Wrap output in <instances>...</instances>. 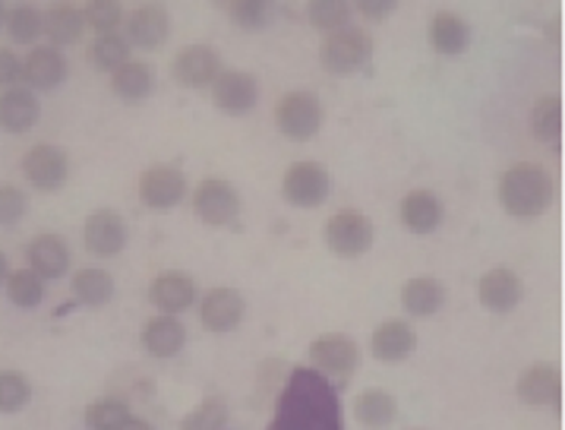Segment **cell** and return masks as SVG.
<instances>
[{
  "mask_svg": "<svg viewBox=\"0 0 565 430\" xmlns=\"http://www.w3.org/2000/svg\"><path fill=\"white\" fill-rule=\"evenodd\" d=\"M266 430H345L335 383L316 368L291 370Z\"/></svg>",
  "mask_w": 565,
  "mask_h": 430,
  "instance_id": "cell-1",
  "label": "cell"
},
{
  "mask_svg": "<svg viewBox=\"0 0 565 430\" xmlns=\"http://www.w3.org/2000/svg\"><path fill=\"white\" fill-rule=\"evenodd\" d=\"M500 203L512 218L534 222L553 203V181L540 165H531V162L512 165L500 178Z\"/></svg>",
  "mask_w": 565,
  "mask_h": 430,
  "instance_id": "cell-2",
  "label": "cell"
},
{
  "mask_svg": "<svg viewBox=\"0 0 565 430\" xmlns=\"http://www.w3.org/2000/svg\"><path fill=\"white\" fill-rule=\"evenodd\" d=\"M275 127L281 130V136L294 140V143H306L323 130V101L320 95L310 89H294L288 93L278 108H275Z\"/></svg>",
  "mask_w": 565,
  "mask_h": 430,
  "instance_id": "cell-3",
  "label": "cell"
},
{
  "mask_svg": "<svg viewBox=\"0 0 565 430\" xmlns=\"http://www.w3.org/2000/svg\"><path fill=\"white\" fill-rule=\"evenodd\" d=\"M370 55H373V38L363 29L345 26V29L328 32L323 51H320V61L332 76H351L370 61Z\"/></svg>",
  "mask_w": 565,
  "mask_h": 430,
  "instance_id": "cell-4",
  "label": "cell"
},
{
  "mask_svg": "<svg viewBox=\"0 0 565 430\" xmlns=\"http://www.w3.org/2000/svg\"><path fill=\"white\" fill-rule=\"evenodd\" d=\"M376 241V228L360 210H338L328 218L326 244L335 256L358 260Z\"/></svg>",
  "mask_w": 565,
  "mask_h": 430,
  "instance_id": "cell-5",
  "label": "cell"
},
{
  "mask_svg": "<svg viewBox=\"0 0 565 430\" xmlns=\"http://www.w3.org/2000/svg\"><path fill=\"white\" fill-rule=\"evenodd\" d=\"M332 190V178L320 162H298L285 171L281 181V193L291 206L298 210H316L328 200Z\"/></svg>",
  "mask_w": 565,
  "mask_h": 430,
  "instance_id": "cell-6",
  "label": "cell"
},
{
  "mask_svg": "<svg viewBox=\"0 0 565 430\" xmlns=\"http://www.w3.org/2000/svg\"><path fill=\"white\" fill-rule=\"evenodd\" d=\"M310 361L320 373H326L328 380H348L358 370V342L345 333H323L310 345Z\"/></svg>",
  "mask_w": 565,
  "mask_h": 430,
  "instance_id": "cell-7",
  "label": "cell"
},
{
  "mask_svg": "<svg viewBox=\"0 0 565 430\" xmlns=\"http://www.w3.org/2000/svg\"><path fill=\"white\" fill-rule=\"evenodd\" d=\"M193 210L196 215L212 225V228H225V225H235L240 215V193L231 181H221V178H206L203 184L196 187V196H193Z\"/></svg>",
  "mask_w": 565,
  "mask_h": 430,
  "instance_id": "cell-8",
  "label": "cell"
},
{
  "mask_svg": "<svg viewBox=\"0 0 565 430\" xmlns=\"http://www.w3.org/2000/svg\"><path fill=\"white\" fill-rule=\"evenodd\" d=\"M23 175H26V181L35 190L58 193L60 187L67 184V178H70V155L63 153L60 146L38 143V146H32L29 153L23 155Z\"/></svg>",
  "mask_w": 565,
  "mask_h": 430,
  "instance_id": "cell-9",
  "label": "cell"
},
{
  "mask_svg": "<svg viewBox=\"0 0 565 430\" xmlns=\"http://www.w3.org/2000/svg\"><path fill=\"white\" fill-rule=\"evenodd\" d=\"M212 101L221 115L240 118L256 108L260 101V83L253 73L243 70H221L212 83Z\"/></svg>",
  "mask_w": 565,
  "mask_h": 430,
  "instance_id": "cell-10",
  "label": "cell"
},
{
  "mask_svg": "<svg viewBox=\"0 0 565 430\" xmlns=\"http://www.w3.org/2000/svg\"><path fill=\"white\" fill-rule=\"evenodd\" d=\"M477 298H480V304L490 310V313L506 316V313H512V310L521 304L525 282H521V276L515 270L496 266V270L483 273L480 285H477Z\"/></svg>",
  "mask_w": 565,
  "mask_h": 430,
  "instance_id": "cell-11",
  "label": "cell"
},
{
  "mask_svg": "<svg viewBox=\"0 0 565 430\" xmlns=\"http://www.w3.org/2000/svg\"><path fill=\"white\" fill-rule=\"evenodd\" d=\"M243 313H247V301L238 288H212L200 301V323L215 336L235 333L243 323Z\"/></svg>",
  "mask_w": 565,
  "mask_h": 430,
  "instance_id": "cell-12",
  "label": "cell"
},
{
  "mask_svg": "<svg viewBox=\"0 0 565 430\" xmlns=\"http://www.w3.org/2000/svg\"><path fill=\"white\" fill-rule=\"evenodd\" d=\"M187 196V178L175 165H152L140 175V200L149 210H171Z\"/></svg>",
  "mask_w": 565,
  "mask_h": 430,
  "instance_id": "cell-13",
  "label": "cell"
},
{
  "mask_svg": "<svg viewBox=\"0 0 565 430\" xmlns=\"http://www.w3.org/2000/svg\"><path fill=\"white\" fill-rule=\"evenodd\" d=\"M83 238H86L89 253L101 256V260H111L127 247V222L120 218L118 210H95L86 218Z\"/></svg>",
  "mask_w": 565,
  "mask_h": 430,
  "instance_id": "cell-14",
  "label": "cell"
},
{
  "mask_svg": "<svg viewBox=\"0 0 565 430\" xmlns=\"http://www.w3.org/2000/svg\"><path fill=\"white\" fill-rule=\"evenodd\" d=\"M221 73V55L208 45H187L175 58V80L187 89H206Z\"/></svg>",
  "mask_w": 565,
  "mask_h": 430,
  "instance_id": "cell-15",
  "label": "cell"
},
{
  "mask_svg": "<svg viewBox=\"0 0 565 430\" xmlns=\"http://www.w3.org/2000/svg\"><path fill=\"white\" fill-rule=\"evenodd\" d=\"M518 399L534 408H556L563 402V373L556 365H531L518 377Z\"/></svg>",
  "mask_w": 565,
  "mask_h": 430,
  "instance_id": "cell-16",
  "label": "cell"
},
{
  "mask_svg": "<svg viewBox=\"0 0 565 430\" xmlns=\"http://www.w3.org/2000/svg\"><path fill=\"white\" fill-rule=\"evenodd\" d=\"M196 278L187 276V273H161V276L152 278L149 285V304L168 316H178L183 310H190L196 304Z\"/></svg>",
  "mask_w": 565,
  "mask_h": 430,
  "instance_id": "cell-17",
  "label": "cell"
},
{
  "mask_svg": "<svg viewBox=\"0 0 565 430\" xmlns=\"http://www.w3.org/2000/svg\"><path fill=\"white\" fill-rule=\"evenodd\" d=\"M398 218L411 235H433L446 218V206L433 190H411L398 203Z\"/></svg>",
  "mask_w": 565,
  "mask_h": 430,
  "instance_id": "cell-18",
  "label": "cell"
},
{
  "mask_svg": "<svg viewBox=\"0 0 565 430\" xmlns=\"http://www.w3.org/2000/svg\"><path fill=\"white\" fill-rule=\"evenodd\" d=\"M417 348V333L408 320H388L373 330L370 336V355L383 365H398L411 358Z\"/></svg>",
  "mask_w": 565,
  "mask_h": 430,
  "instance_id": "cell-19",
  "label": "cell"
},
{
  "mask_svg": "<svg viewBox=\"0 0 565 430\" xmlns=\"http://www.w3.org/2000/svg\"><path fill=\"white\" fill-rule=\"evenodd\" d=\"M446 285L433 276H414L401 285V310L417 320H430L446 308Z\"/></svg>",
  "mask_w": 565,
  "mask_h": 430,
  "instance_id": "cell-20",
  "label": "cell"
},
{
  "mask_svg": "<svg viewBox=\"0 0 565 430\" xmlns=\"http://www.w3.org/2000/svg\"><path fill=\"white\" fill-rule=\"evenodd\" d=\"M143 348L149 351L152 358H158V361H168V358H175L183 351V345H187V326L180 323L178 316H168V313H161V316H152L149 323L143 326Z\"/></svg>",
  "mask_w": 565,
  "mask_h": 430,
  "instance_id": "cell-21",
  "label": "cell"
},
{
  "mask_svg": "<svg viewBox=\"0 0 565 430\" xmlns=\"http://www.w3.org/2000/svg\"><path fill=\"white\" fill-rule=\"evenodd\" d=\"M168 32H171L168 10L161 3H146V7H140L130 16V23H127V35L130 38L127 41H133L140 48H161L165 38H168Z\"/></svg>",
  "mask_w": 565,
  "mask_h": 430,
  "instance_id": "cell-22",
  "label": "cell"
},
{
  "mask_svg": "<svg viewBox=\"0 0 565 430\" xmlns=\"http://www.w3.org/2000/svg\"><path fill=\"white\" fill-rule=\"evenodd\" d=\"M23 80L32 89L51 93L67 80V58L58 48H32V55L23 61Z\"/></svg>",
  "mask_w": 565,
  "mask_h": 430,
  "instance_id": "cell-23",
  "label": "cell"
},
{
  "mask_svg": "<svg viewBox=\"0 0 565 430\" xmlns=\"http://www.w3.org/2000/svg\"><path fill=\"white\" fill-rule=\"evenodd\" d=\"M41 118L38 95L32 89H7L0 93V127L7 133H26Z\"/></svg>",
  "mask_w": 565,
  "mask_h": 430,
  "instance_id": "cell-24",
  "label": "cell"
},
{
  "mask_svg": "<svg viewBox=\"0 0 565 430\" xmlns=\"http://www.w3.org/2000/svg\"><path fill=\"white\" fill-rule=\"evenodd\" d=\"M29 270L45 282L63 278L70 270V247L60 235H38L29 244Z\"/></svg>",
  "mask_w": 565,
  "mask_h": 430,
  "instance_id": "cell-25",
  "label": "cell"
},
{
  "mask_svg": "<svg viewBox=\"0 0 565 430\" xmlns=\"http://www.w3.org/2000/svg\"><path fill=\"white\" fill-rule=\"evenodd\" d=\"M430 45L446 55V58H455V55H465L468 45H471V26L468 20H461L458 13H436L433 23H430Z\"/></svg>",
  "mask_w": 565,
  "mask_h": 430,
  "instance_id": "cell-26",
  "label": "cell"
},
{
  "mask_svg": "<svg viewBox=\"0 0 565 430\" xmlns=\"http://www.w3.org/2000/svg\"><path fill=\"white\" fill-rule=\"evenodd\" d=\"M115 291H118L115 276L101 266H86L73 276V295L86 308H105L115 298Z\"/></svg>",
  "mask_w": 565,
  "mask_h": 430,
  "instance_id": "cell-27",
  "label": "cell"
},
{
  "mask_svg": "<svg viewBox=\"0 0 565 430\" xmlns=\"http://www.w3.org/2000/svg\"><path fill=\"white\" fill-rule=\"evenodd\" d=\"M395 415H398V402L386 390H363L358 399H354V418H358L363 428H388L395 421Z\"/></svg>",
  "mask_w": 565,
  "mask_h": 430,
  "instance_id": "cell-28",
  "label": "cell"
},
{
  "mask_svg": "<svg viewBox=\"0 0 565 430\" xmlns=\"http://www.w3.org/2000/svg\"><path fill=\"white\" fill-rule=\"evenodd\" d=\"M83 29H86L83 10H76L73 3H55L45 13V32L51 35L55 45H76L83 38Z\"/></svg>",
  "mask_w": 565,
  "mask_h": 430,
  "instance_id": "cell-29",
  "label": "cell"
},
{
  "mask_svg": "<svg viewBox=\"0 0 565 430\" xmlns=\"http://www.w3.org/2000/svg\"><path fill=\"white\" fill-rule=\"evenodd\" d=\"M531 130L540 143L560 146V136H563V98L560 95L537 98L534 111H531Z\"/></svg>",
  "mask_w": 565,
  "mask_h": 430,
  "instance_id": "cell-30",
  "label": "cell"
},
{
  "mask_svg": "<svg viewBox=\"0 0 565 430\" xmlns=\"http://www.w3.org/2000/svg\"><path fill=\"white\" fill-rule=\"evenodd\" d=\"M111 76H115L111 86H115V93L123 101H143L152 93V70L143 61H133L130 58L127 63H120Z\"/></svg>",
  "mask_w": 565,
  "mask_h": 430,
  "instance_id": "cell-31",
  "label": "cell"
},
{
  "mask_svg": "<svg viewBox=\"0 0 565 430\" xmlns=\"http://www.w3.org/2000/svg\"><path fill=\"white\" fill-rule=\"evenodd\" d=\"M7 298L10 304L20 310H35L45 301V278L38 276L35 270H16L7 276Z\"/></svg>",
  "mask_w": 565,
  "mask_h": 430,
  "instance_id": "cell-32",
  "label": "cell"
},
{
  "mask_svg": "<svg viewBox=\"0 0 565 430\" xmlns=\"http://www.w3.org/2000/svg\"><path fill=\"white\" fill-rule=\"evenodd\" d=\"M351 0H310L306 3V20L320 32H338L351 23Z\"/></svg>",
  "mask_w": 565,
  "mask_h": 430,
  "instance_id": "cell-33",
  "label": "cell"
},
{
  "mask_svg": "<svg viewBox=\"0 0 565 430\" xmlns=\"http://www.w3.org/2000/svg\"><path fill=\"white\" fill-rule=\"evenodd\" d=\"M127 61H130V41L118 32H108V35L95 38V45L89 48V63L101 73H115L120 63Z\"/></svg>",
  "mask_w": 565,
  "mask_h": 430,
  "instance_id": "cell-34",
  "label": "cell"
},
{
  "mask_svg": "<svg viewBox=\"0 0 565 430\" xmlns=\"http://www.w3.org/2000/svg\"><path fill=\"white\" fill-rule=\"evenodd\" d=\"M228 421H231L228 402L221 396H206L180 421V430H228Z\"/></svg>",
  "mask_w": 565,
  "mask_h": 430,
  "instance_id": "cell-35",
  "label": "cell"
},
{
  "mask_svg": "<svg viewBox=\"0 0 565 430\" xmlns=\"http://www.w3.org/2000/svg\"><path fill=\"white\" fill-rule=\"evenodd\" d=\"M32 402V383L20 370H0V415H16Z\"/></svg>",
  "mask_w": 565,
  "mask_h": 430,
  "instance_id": "cell-36",
  "label": "cell"
},
{
  "mask_svg": "<svg viewBox=\"0 0 565 430\" xmlns=\"http://www.w3.org/2000/svg\"><path fill=\"white\" fill-rule=\"evenodd\" d=\"M7 32H10L13 41L32 45V41L45 32V16H41V10L32 7V3H23V7H16V10H7Z\"/></svg>",
  "mask_w": 565,
  "mask_h": 430,
  "instance_id": "cell-37",
  "label": "cell"
},
{
  "mask_svg": "<svg viewBox=\"0 0 565 430\" xmlns=\"http://www.w3.org/2000/svg\"><path fill=\"white\" fill-rule=\"evenodd\" d=\"M272 13H275V0H231V20L247 32L266 29Z\"/></svg>",
  "mask_w": 565,
  "mask_h": 430,
  "instance_id": "cell-38",
  "label": "cell"
},
{
  "mask_svg": "<svg viewBox=\"0 0 565 430\" xmlns=\"http://www.w3.org/2000/svg\"><path fill=\"white\" fill-rule=\"evenodd\" d=\"M133 411L127 408V402L120 399H98L86 408V430H118L123 418H130Z\"/></svg>",
  "mask_w": 565,
  "mask_h": 430,
  "instance_id": "cell-39",
  "label": "cell"
},
{
  "mask_svg": "<svg viewBox=\"0 0 565 430\" xmlns=\"http://www.w3.org/2000/svg\"><path fill=\"white\" fill-rule=\"evenodd\" d=\"M83 20L89 29L108 35V32H118L123 23V7H120V0H89L83 10Z\"/></svg>",
  "mask_w": 565,
  "mask_h": 430,
  "instance_id": "cell-40",
  "label": "cell"
},
{
  "mask_svg": "<svg viewBox=\"0 0 565 430\" xmlns=\"http://www.w3.org/2000/svg\"><path fill=\"white\" fill-rule=\"evenodd\" d=\"M29 210V200L20 187L13 184H0V225H16L23 222V215Z\"/></svg>",
  "mask_w": 565,
  "mask_h": 430,
  "instance_id": "cell-41",
  "label": "cell"
},
{
  "mask_svg": "<svg viewBox=\"0 0 565 430\" xmlns=\"http://www.w3.org/2000/svg\"><path fill=\"white\" fill-rule=\"evenodd\" d=\"M20 76H23V61H20L13 51L0 48V86L10 89V86L20 83Z\"/></svg>",
  "mask_w": 565,
  "mask_h": 430,
  "instance_id": "cell-42",
  "label": "cell"
},
{
  "mask_svg": "<svg viewBox=\"0 0 565 430\" xmlns=\"http://www.w3.org/2000/svg\"><path fill=\"white\" fill-rule=\"evenodd\" d=\"M351 7L360 10L366 20H386L388 13H395V7H398V0H351Z\"/></svg>",
  "mask_w": 565,
  "mask_h": 430,
  "instance_id": "cell-43",
  "label": "cell"
},
{
  "mask_svg": "<svg viewBox=\"0 0 565 430\" xmlns=\"http://www.w3.org/2000/svg\"><path fill=\"white\" fill-rule=\"evenodd\" d=\"M118 430H158L155 425H149L146 418H136V415H130V418H123L120 421Z\"/></svg>",
  "mask_w": 565,
  "mask_h": 430,
  "instance_id": "cell-44",
  "label": "cell"
},
{
  "mask_svg": "<svg viewBox=\"0 0 565 430\" xmlns=\"http://www.w3.org/2000/svg\"><path fill=\"white\" fill-rule=\"evenodd\" d=\"M7 276H10V263H7V256L0 253V285L7 282Z\"/></svg>",
  "mask_w": 565,
  "mask_h": 430,
  "instance_id": "cell-45",
  "label": "cell"
},
{
  "mask_svg": "<svg viewBox=\"0 0 565 430\" xmlns=\"http://www.w3.org/2000/svg\"><path fill=\"white\" fill-rule=\"evenodd\" d=\"M7 23V7H3V0H0V26Z\"/></svg>",
  "mask_w": 565,
  "mask_h": 430,
  "instance_id": "cell-46",
  "label": "cell"
}]
</instances>
